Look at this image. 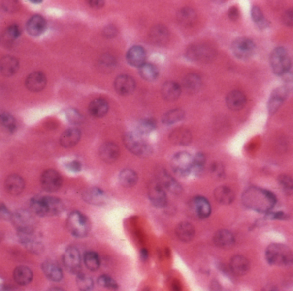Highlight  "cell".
Returning a JSON list of instances; mask_svg holds the SVG:
<instances>
[{
  "mask_svg": "<svg viewBox=\"0 0 293 291\" xmlns=\"http://www.w3.org/2000/svg\"><path fill=\"white\" fill-rule=\"evenodd\" d=\"M242 201L251 210L258 212H267L276 204V198L267 190L253 186L244 191Z\"/></svg>",
  "mask_w": 293,
  "mask_h": 291,
  "instance_id": "cell-1",
  "label": "cell"
},
{
  "mask_svg": "<svg viewBox=\"0 0 293 291\" xmlns=\"http://www.w3.org/2000/svg\"><path fill=\"white\" fill-rule=\"evenodd\" d=\"M30 206L39 216H56L63 212V202L53 196H36L31 199Z\"/></svg>",
  "mask_w": 293,
  "mask_h": 291,
  "instance_id": "cell-2",
  "label": "cell"
},
{
  "mask_svg": "<svg viewBox=\"0 0 293 291\" xmlns=\"http://www.w3.org/2000/svg\"><path fill=\"white\" fill-rule=\"evenodd\" d=\"M266 258L270 265L289 266L293 263V255L287 246L274 243L266 250Z\"/></svg>",
  "mask_w": 293,
  "mask_h": 291,
  "instance_id": "cell-3",
  "label": "cell"
},
{
  "mask_svg": "<svg viewBox=\"0 0 293 291\" xmlns=\"http://www.w3.org/2000/svg\"><path fill=\"white\" fill-rule=\"evenodd\" d=\"M123 141L126 148L135 156L147 157L152 154L151 146L144 137L136 132H128L124 135Z\"/></svg>",
  "mask_w": 293,
  "mask_h": 291,
  "instance_id": "cell-4",
  "label": "cell"
},
{
  "mask_svg": "<svg viewBox=\"0 0 293 291\" xmlns=\"http://www.w3.org/2000/svg\"><path fill=\"white\" fill-rule=\"evenodd\" d=\"M67 228L71 235L77 238L85 237L90 231V222L82 212H72L67 219Z\"/></svg>",
  "mask_w": 293,
  "mask_h": 291,
  "instance_id": "cell-5",
  "label": "cell"
},
{
  "mask_svg": "<svg viewBox=\"0 0 293 291\" xmlns=\"http://www.w3.org/2000/svg\"><path fill=\"white\" fill-rule=\"evenodd\" d=\"M270 65L274 74L281 76L291 68V59L287 50L283 46H278L270 55Z\"/></svg>",
  "mask_w": 293,
  "mask_h": 291,
  "instance_id": "cell-6",
  "label": "cell"
},
{
  "mask_svg": "<svg viewBox=\"0 0 293 291\" xmlns=\"http://www.w3.org/2000/svg\"><path fill=\"white\" fill-rule=\"evenodd\" d=\"M193 156L186 151H181L171 159V166L175 174L179 176H187L192 171Z\"/></svg>",
  "mask_w": 293,
  "mask_h": 291,
  "instance_id": "cell-7",
  "label": "cell"
},
{
  "mask_svg": "<svg viewBox=\"0 0 293 291\" xmlns=\"http://www.w3.org/2000/svg\"><path fill=\"white\" fill-rule=\"evenodd\" d=\"M231 50L234 55L239 60L250 59L256 50L254 41L249 38L241 37L234 40L231 45Z\"/></svg>",
  "mask_w": 293,
  "mask_h": 291,
  "instance_id": "cell-8",
  "label": "cell"
},
{
  "mask_svg": "<svg viewBox=\"0 0 293 291\" xmlns=\"http://www.w3.org/2000/svg\"><path fill=\"white\" fill-rule=\"evenodd\" d=\"M63 263L66 270L72 273L78 274L82 268V258L80 252L74 247L67 248L63 255Z\"/></svg>",
  "mask_w": 293,
  "mask_h": 291,
  "instance_id": "cell-9",
  "label": "cell"
},
{
  "mask_svg": "<svg viewBox=\"0 0 293 291\" xmlns=\"http://www.w3.org/2000/svg\"><path fill=\"white\" fill-rule=\"evenodd\" d=\"M63 183L62 176L54 169H47L43 172L40 177L42 188L48 192H54L60 190Z\"/></svg>",
  "mask_w": 293,
  "mask_h": 291,
  "instance_id": "cell-10",
  "label": "cell"
},
{
  "mask_svg": "<svg viewBox=\"0 0 293 291\" xmlns=\"http://www.w3.org/2000/svg\"><path fill=\"white\" fill-rule=\"evenodd\" d=\"M148 198L152 205L162 208L167 204V196L164 187L157 181L152 182L148 186Z\"/></svg>",
  "mask_w": 293,
  "mask_h": 291,
  "instance_id": "cell-11",
  "label": "cell"
},
{
  "mask_svg": "<svg viewBox=\"0 0 293 291\" xmlns=\"http://www.w3.org/2000/svg\"><path fill=\"white\" fill-rule=\"evenodd\" d=\"M187 57L195 62H208L214 58V51L209 46L194 45L187 49Z\"/></svg>",
  "mask_w": 293,
  "mask_h": 291,
  "instance_id": "cell-12",
  "label": "cell"
},
{
  "mask_svg": "<svg viewBox=\"0 0 293 291\" xmlns=\"http://www.w3.org/2000/svg\"><path fill=\"white\" fill-rule=\"evenodd\" d=\"M190 208L193 215L198 219L208 218L212 211L210 203L208 199L201 196H197L192 199L190 204Z\"/></svg>",
  "mask_w": 293,
  "mask_h": 291,
  "instance_id": "cell-13",
  "label": "cell"
},
{
  "mask_svg": "<svg viewBox=\"0 0 293 291\" xmlns=\"http://www.w3.org/2000/svg\"><path fill=\"white\" fill-rule=\"evenodd\" d=\"M11 219L18 231H33V218L30 212L21 210L13 214Z\"/></svg>",
  "mask_w": 293,
  "mask_h": 291,
  "instance_id": "cell-14",
  "label": "cell"
},
{
  "mask_svg": "<svg viewBox=\"0 0 293 291\" xmlns=\"http://www.w3.org/2000/svg\"><path fill=\"white\" fill-rule=\"evenodd\" d=\"M47 79L42 72H33L27 76L25 85L31 92H40L45 89Z\"/></svg>",
  "mask_w": 293,
  "mask_h": 291,
  "instance_id": "cell-15",
  "label": "cell"
},
{
  "mask_svg": "<svg viewBox=\"0 0 293 291\" xmlns=\"http://www.w3.org/2000/svg\"><path fill=\"white\" fill-rule=\"evenodd\" d=\"M136 83L133 77L128 75H121L114 81V88L118 94L121 96H129L135 90Z\"/></svg>",
  "mask_w": 293,
  "mask_h": 291,
  "instance_id": "cell-16",
  "label": "cell"
},
{
  "mask_svg": "<svg viewBox=\"0 0 293 291\" xmlns=\"http://www.w3.org/2000/svg\"><path fill=\"white\" fill-rule=\"evenodd\" d=\"M157 182L164 187L165 191L167 190L173 194H179L182 192L181 185H179L176 180L170 176L165 169H161L157 175Z\"/></svg>",
  "mask_w": 293,
  "mask_h": 291,
  "instance_id": "cell-17",
  "label": "cell"
},
{
  "mask_svg": "<svg viewBox=\"0 0 293 291\" xmlns=\"http://www.w3.org/2000/svg\"><path fill=\"white\" fill-rule=\"evenodd\" d=\"M288 95L287 87H279L273 90L267 104V109L270 114H274L282 105Z\"/></svg>",
  "mask_w": 293,
  "mask_h": 291,
  "instance_id": "cell-18",
  "label": "cell"
},
{
  "mask_svg": "<svg viewBox=\"0 0 293 291\" xmlns=\"http://www.w3.org/2000/svg\"><path fill=\"white\" fill-rule=\"evenodd\" d=\"M170 33L167 28L163 24H157L152 28L149 32V40L153 45L162 46L167 43Z\"/></svg>",
  "mask_w": 293,
  "mask_h": 291,
  "instance_id": "cell-19",
  "label": "cell"
},
{
  "mask_svg": "<svg viewBox=\"0 0 293 291\" xmlns=\"http://www.w3.org/2000/svg\"><path fill=\"white\" fill-rule=\"evenodd\" d=\"M146 58L145 49L141 46H132L126 53V60L132 67L140 68L146 63Z\"/></svg>",
  "mask_w": 293,
  "mask_h": 291,
  "instance_id": "cell-20",
  "label": "cell"
},
{
  "mask_svg": "<svg viewBox=\"0 0 293 291\" xmlns=\"http://www.w3.org/2000/svg\"><path fill=\"white\" fill-rule=\"evenodd\" d=\"M27 31L31 36H40L46 29V21L42 16L35 15L30 17L26 24Z\"/></svg>",
  "mask_w": 293,
  "mask_h": 291,
  "instance_id": "cell-21",
  "label": "cell"
},
{
  "mask_svg": "<svg viewBox=\"0 0 293 291\" xmlns=\"http://www.w3.org/2000/svg\"><path fill=\"white\" fill-rule=\"evenodd\" d=\"M120 155L118 146L112 142L105 143L99 149V156L106 163L115 162Z\"/></svg>",
  "mask_w": 293,
  "mask_h": 291,
  "instance_id": "cell-22",
  "label": "cell"
},
{
  "mask_svg": "<svg viewBox=\"0 0 293 291\" xmlns=\"http://www.w3.org/2000/svg\"><path fill=\"white\" fill-rule=\"evenodd\" d=\"M21 242L26 248L33 253H40L42 250L41 242L37 239L33 231H18Z\"/></svg>",
  "mask_w": 293,
  "mask_h": 291,
  "instance_id": "cell-23",
  "label": "cell"
},
{
  "mask_svg": "<svg viewBox=\"0 0 293 291\" xmlns=\"http://www.w3.org/2000/svg\"><path fill=\"white\" fill-rule=\"evenodd\" d=\"M4 187L11 195H19L24 190L25 182L22 176L13 174L7 177L4 182Z\"/></svg>",
  "mask_w": 293,
  "mask_h": 291,
  "instance_id": "cell-24",
  "label": "cell"
},
{
  "mask_svg": "<svg viewBox=\"0 0 293 291\" xmlns=\"http://www.w3.org/2000/svg\"><path fill=\"white\" fill-rule=\"evenodd\" d=\"M246 96L239 90L230 91L226 98V103L228 108L232 111H239L243 109L246 103Z\"/></svg>",
  "mask_w": 293,
  "mask_h": 291,
  "instance_id": "cell-25",
  "label": "cell"
},
{
  "mask_svg": "<svg viewBox=\"0 0 293 291\" xmlns=\"http://www.w3.org/2000/svg\"><path fill=\"white\" fill-rule=\"evenodd\" d=\"M19 68V61L17 58L6 55L0 60V73L4 76H11L17 73Z\"/></svg>",
  "mask_w": 293,
  "mask_h": 291,
  "instance_id": "cell-26",
  "label": "cell"
},
{
  "mask_svg": "<svg viewBox=\"0 0 293 291\" xmlns=\"http://www.w3.org/2000/svg\"><path fill=\"white\" fill-rule=\"evenodd\" d=\"M83 199L89 205H104L106 200L105 192L98 187H91L87 189L83 193Z\"/></svg>",
  "mask_w": 293,
  "mask_h": 291,
  "instance_id": "cell-27",
  "label": "cell"
},
{
  "mask_svg": "<svg viewBox=\"0 0 293 291\" xmlns=\"http://www.w3.org/2000/svg\"><path fill=\"white\" fill-rule=\"evenodd\" d=\"M81 131L78 128H69L60 136V145L64 148H72L76 146L81 139Z\"/></svg>",
  "mask_w": 293,
  "mask_h": 291,
  "instance_id": "cell-28",
  "label": "cell"
},
{
  "mask_svg": "<svg viewBox=\"0 0 293 291\" xmlns=\"http://www.w3.org/2000/svg\"><path fill=\"white\" fill-rule=\"evenodd\" d=\"M214 242L219 248L228 249L233 247L235 238L231 232L227 229H221L214 234Z\"/></svg>",
  "mask_w": 293,
  "mask_h": 291,
  "instance_id": "cell-29",
  "label": "cell"
},
{
  "mask_svg": "<svg viewBox=\"0 0 293 291\" xmlns=\"http://www.w3.org/2000/svg\"><path fill=\"white\" fill-rule=\"evenodd\" d=\"M231 271L237 276H244L250 270V262L243 255H235L230 262Z\"/></svg>",
  "mask_w": 293,
  "mask_h": 291,
  "instance_id": "cell-30",
  "label": "cell"
},
{
  "mask_svg": "<svg viewBox=\"0 0 293 291\" xmlns=\"http://www.w3.org/2000/svg\"><path fill=\"white\" fill-rule=\"evenodd\" d=\"M176 235L180 242H191L195 235L194 226L191 222H180L176 228Z\"/></svg>",
  "mask_w": 293,
  "mask_h": 291,
  "instance_id": "cell-31",
  "label": "cell"
},
{
  "mask_svg": "<svg viewBox=\"0 0 293 291\" xmlns=\"http://www.w3.org/2000/svg\"><path fill=\"white\" fill-rule=\"evenodd\" d=\"M162 96L164 99L169 102H173L178 99L181 95V87L175 82H166L162 88Z\"/></svg>",
  "mask_w": 293,
  "mask_h": 291,
  "instance_id": "cell-32",
  "label": "cell"
},
{
  "mask_svg": "<svg viewBox=\"0 0 293 291\" xmlns=\"http://www.w3.org/2000/svg\"><path fill=\"white\" fill-rule=\"evenodd\" d=\"M108 109V103L103 98H96L89 103V112L96 118H102L106 115Z\"/></svg>",
  "mask_w": 293,
  "mask_h": 291,
  "instance_id": "cell-33",
  "label": "cell"
},
{
  "mask_svg": "<svg viewBox=\"0 0 293 291\" xmlns=\"http://www.w3.org/2000/svg\"><path fill=\"white\" fill-rule=\"evenodd\" d=\"M42 271L46 278L51 281L60 282L63 278V272L59 265L53 261H45L42 264Z\"/></svg>",
  "mask_w": 293,
  "mask_h": 291,
  "instance_id": "cell-34",
  "label": "cell"
},
{
  "mask_svg": "<svg viewBox=\"0 0 293 291\" xmlns=\"http://www.w3.org/2000/svg\"><path fill=\"white\" fill-rule=\"evenodd\" d=\"M214 198L216 199V201L221 205H228L234 201L235 195H234L233 191L230 187L222 185L215 189Z\"/></svg>",
  "mask_w": 293,
  "mask_h": 291,
  "instance_id": "cell-35",
  "label": "cell"
},
{
  "mask_svg": "<svg viewBox=\"0 0 293 291\" xmlns=\"http://www.w3.org/2000/svg\"><path fill=\"white\" fill-rule=\"evenodd\" d=\"M192 136L188 129L178 128L174 130L170 135V140L175 145L178 146H188L191 142Z\"/></svg>",
  "mask_w": 293,
  "mask_h": 291,
  "instance_id": "cell-36",
  "label": "cell"
},
{
  "mask_svg": "<svg viewBox=\"0 0 293 291\" xmlns=\"http://www.w3.org/2000/svg\"><path fill=\"white\" fill-rule=\"evenodd\" d=\"M178 23L185 27L192 26L197 20V15L191 8H183L177 14Z\"/></svg>",
  "mask_w": 293,
  "mask_h": 291,
  "instance_id": "cell-37",
  "label": "cell"
},
{
  "mask_svg": "<svg viewBox=\"0 0 293 291\" xmlns=\"http://www.w3.org/2000/svg\"><path fill=\"white\" fill-rule=\"evenodd\" d=\"M13 277L15 281L17 282L18 285H27L32 281L33 272L29 267L21 265L15 269Z\"/></svg>",
  "mask_w": 293,
  "mask_h": 291,
  "instance_id": "cell-38",
  "label": "cell"
},
{
  "mask_svg": "<svg viewBox=\"0 0 293 291\" xmlns=\"http://www.w3.org/2000/svg\"><path fill=\"white\" fill-rule=\"evenodd\" d=\"M119 183L126 188L133 187L138 181L137 174L132 169H126L122 170L119 176Z\"/></svg>",
  "mask_w": 293,
  "mask_h": 291,
  "instance_id": "cell-39",
  "label": "cell"
},
{
  "mask_svg": "<svg viewBox=\"0 0 293 291\" xmlns=\"http://www.w3.org/2000/svg\"><path fill=\"white\" fill-rule=\"evenodd\" d=\"M139 74L146 81H155L159 76V70L155 65L145 63L139 68Z\"/></svg>",
  "mask_w": 293,
  "mask_h": 291,
  "instance_id": "cell-40",
  "label": "cell"
},
{
  "mask_svg": "<svg viewBox=\"0 0 293 291\" xmlns=\"http://www.w3.org/2000/svg\"><path fill=\"white\" fill-rule=\"evenodd\" d=\"M184 118H185V111L181 109H176L168 111L162 116V123L170 126L181 121Z\"/></svg>",
  "mask_w": 293,
  "mask_h": 291,
  "instance_id": "cell-41",
  "label": "cell"
},
{
  "mask_svg": "<svg viewBox=\"0 0 293 291\" xmlns=\"http://www.w3.org/2000/svg\"><path fill=\"white\" fill-rule=\"evenodd\" d=\"M201 79L196 74H189L184 79V87L190 93H196L201 89Z\"/></svg>",
  "mask_w": 293,
  "mask_h": 291,
  "instance_id": "cell-42",
  "label": "cell"
},
{
  "mask_svg": "<svg viewBox=\"0 0 293 291\" xmlns=\"http://www.w3.org/2000/svg\"><path fill=\"white\" fill-rule=\"evenodd\" d=\"M155 128H156V121L155 119L147 118L139 121L135 132L144 137L151 133L153 131H155Z\"/></svg>",
  "mask_w": 293,
  "mask_h": 291,
  "instance_id": "cell-43",
  "label": "cell"
},
{
  "mask_svg": "<svg viewBox=\"0 0 293 291\" xmlns=\"http://www.w3.org/2000/svg\"><path fill=\"white\" fill-rule=\"evenodd\" d=\"M84 264L86 267L89 269V271H97L100 266V258L99 255L93 251H89L84 255Z\"/></svg>",
  "mask_w": 293,
  "mask_h": 291,
  "instance_id": "cell-44",
  "label": "cell"
},
{
  "mask_svg": "<svg viewBox=\"0 0 293 291\" xmlns=\"http://www.w3.org/2000/svg\"><path fill=\"white\" fill-rule=\"evenodd\" d=\"M0 126L7 132L12 133L17 129V121L9 112H3L0 114Z\"/></svg>",
  "mask_w": 293,
  "mask_h": 291,
  "instance_id": "cell-45",
  "label": "cell"
},
{
  "mask_svg": "<svg viewBox=\"0 0 293 291\" xmlns=\"http://www.w3.org/2000/svg\"><path fill=\"white\" fill-rule=\"evenodd\" d=\"M206 167V156L202 153H198L193 157L192 171L195 176H201L204 172Z\"/></svg>",
  "mask_w": 293,
  "mask_h": 291,
  "instance_id": "cell-46",
  "label": "cell"
},
{
  "mask_svg": "<svg viewBox=\"0 0 293 291\" xmlns=\"http://www.w3.org/2000/svg\"><path fill=\"white\" fill-rule=\"evenodd\" d=\"M76 285L81 291H91L94 288V281L89 275L80 272L76 277Z\"/></svg>",
  "mask_w": 293,
  "mask_h": 291,
  "instance_id": "cell-47",
  "label": "cell"
},
{
  "mask_svg": "<svg viewBox=\"0 0 293 291\" xmlns=\"http://www.w3.org/2000/svg\"><path fill=\"white\" fill-rule=\"evenodd\" d=\"M251 17L257 26L260 29H265L268 26V22L264 17L263 13L259 7L254 6L251 10Z\"/></svg>",
  "mask_w": 293,
  "mask_h": 291,
  "instance_id": "cell-48",
  "label": "cell"
},
{
  "mask_svg": "<svg viewBox=\"0 0 293 291\" xmlns=\"http://www.w3.org/2000/svg\"><path fill=\"white\" fill-rule=\"evenodd\" d=\"M279 185L287 195L293 194V180L287 175H281L278 178Z\"/></svg>",
  "mask_w": 293,
  "mask_h": 291,
  "instance_id": "cell-49",
  "label": "cell"
},
{
  "mask_svg": "<svg viewBox=\"0 0 293 291\" xmlns=\"http://www.w3.org/2000/svg\"><path fill=\"white\" fill-rule=\"evenodd\" d=\"M115 59L110 55V54H105L102 57H100L99 61V67L102 72H110L112 71L115 67Z\"/></svg>",
  "mask_w": 293,
  "mask_h": 291,
  "instance_id": "cell-50",
  "label": "cell"
},
{
  "mask_svg": "<svg viewBox=\"0 0 293 291\" xmlns=\"http://www.w3.org/2000/svg\"><path fill=\"white\" fill-rule=\"evenodd\" d=\"M98 284L103 288L108 289L112 291H115L119 288L118 283L108 275H101L98 278Z\"/></svg>",
  "mask_w": 293,
  "mask_h": 291,
  "instance_id": "cell-51",
  "label": "cell"
},
{
  "mask_svg": "<svg viewBox=\"0 0 293 291\" xmlns=\"http://www.w3.org/2000/svg\"><path fill=\"white\" fill-rule=\"evenodd\" d=\"M65 114L68 121L73 125H79L83 121V116L75 109H69L66 110Z\"/></svg>",
  "mask_w": 293,
  "mask_h": 291,
  "instance_id": "cell-52",
  "label": "cell"
},
{
  "mask_svg": "<svg viewBox=\"0 0 293 291\" xmlns=\"http://www.w3.org/2000/svg\"><path fill=\"white\" fill-rule=\"evenodd\" d=\"M6 36L10 40H17L18 37L20 36L21 29L17 24L10 25L6 30Z\"/></svg>",
  "mask_w": 293,
  "mask_h": 291,
  "instance_id": "cell-53",
  "label": "cell"
},
{
  "mask_svg": "<svg viewBox=\"0 0 293 291\" xmlns=\"http://www.w3.org/2000/svg\"><path fill=\"white\" fill-rule=\"evenodd\" d=\"M119 33L117 27L114 26L113 24H109L107 26L105 27L104 30H103V35L105 38L107 39H112L114 37L117 36V35Z\"/></svg>",
  "mask_w": 293,
  "mask_h": 291,
  "instance_id": "cell-54",
  "label": "cell"
},
{
  "mask_svg": "<svg viewBox=\"0 0 293 291\" xmlns=\"http://www.w3.org/2000/svg\"><path fill=\"white\" fill-rule=\"evenodd\" d=\"M211 172L215 177H222L224 175V167L220 162H214L211 166Z\"/></svg>",
  "mask_w": 293,
  "mask_h": 291,
  "instance_id": "cell-55",
  "label": "cell"
},
{
  "mask_svg": "<svg viewBox=\"0 0 293 291\" xmlns=\"http://www.w3.org/2000/svg\"><path fill=\"white\" fill-rule=\"evenodd\" d=\"M284 24L288 27L293 26V9L287 10L282 17Z\"/></svg>",
  "mask_w": 293,
  "mask_h": 291,
  "instance_id": "cell-56",
  "label": "cell"
},
{
  "mask_svg": "<svg viewBox=\"0 0 293 291\" xmlns=\"http://www.w3.org/2000/svg\"><path fill=\"white\" fill-rule=\"evenodd\" d=\"M12 215L10 210L5 205H0V219L2 220H10L12 218Z\"/></svg>",
  "mask_w": 293,
  "mask_h": 291,
  "instance_id": "cell-57",
  "label": "cell"
},
{
  "mask_svg": "<svg viewBox=\"0 0 293 291\" xmlns=\"http://www.w3.org/2000/svg\"><path fill=\"white\" fill-rule=\"evenodd\" d=\"M66 166H67V169L70 170V171H72V172H79L82 169L81 162L79 161H76V160H74L72 162H69Z\"/></svg>",
  "mask_w": 293,
  "mask_h": 291,
  "instance_id": "cell-58",
  "label": "cell"
},
{
  "mask_svg": "<svg viewBox=\"0 0 293 291\" xmlns=\"http://www.w3.org/2000/svg\"><path fill=\"white\" fill-rule=\"evenodd\" d=\"M239 17H240V13L237 7H230V10H228V17L230 20L237 21Z\"/></svg>",
  "mask_w": 293,
  "mask_h": 291,
  "instance_id": "cell-59",
  "label": "cell"
},
{
  "mask_svg": "<svg viewBox=\"0 0 293 291\" xmlns=\"http://www.w3.org/2000/svg\"><path fill=\"white\" fill-rule=\"evenodd\" d=\"M89 5L96 9V10H99L101 9L104 5H105V1L102 0H92V1H89Z\"/></svg>",
  "mask_w": 293,
  "mask_h": 291,
  "instance_id": "cell-60",
  "label": "cell"
},
{
  "mask_svg": "<svg viewBox=\"0 0 293 291\" xmlns=\"http://www.w3.org/2000/svg\"><path fill=\"white\" fill-rule=\"evenodd\" d=\"M262 291H279L274 285H267L264 287Z\"/></svg>",
  "mask_w": 293,
  "mask_h": 291,
  "instance_id": "cell-61",
  "label": "cell"
},
{
  "mask_svg": "<svg viewBox=\"0 0 293 291\" xmlns=\"http://www.w3.org/2000/svg\"><path fill=\"white\" fill-rule=\"evenodd\" d=\"M49 291H64L63 290H61L60 288H53L51 289Z\"/></svg>",
  "mask_w": 293,
  "mask_h": 291,
  "instance_id": "cell-62",
  "label": "cell"
},
{
  "mask_svg": "<svg viewBox=\"0 0 293 291\" xmlns=\"http://www.w3.org/2000/svg\"><path fill=\"white\" fill-rule=\"evenodd\" d=\"M30 2H31V3H41V2H42V1H30Z\"/></svg>",
  "mask_w": 293,
  "mask_h": 291,
  "instance_id": "cell-63",
  "label": "cell"
}]
</instances>
